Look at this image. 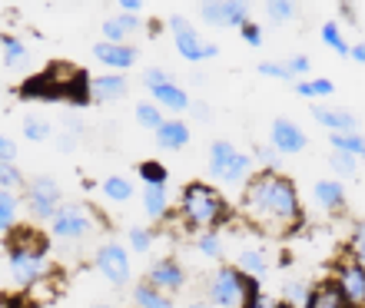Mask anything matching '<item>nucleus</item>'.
I'll list each match as a JSON object with an SVG mask.
<instances>
[{
    "instance_id": "1",
    "label": "nucleus",
    "mask_w": 365,
    "mask_h": 308,
    "mask_svg": "<svg viewBox=\"0 0 365 308\" xmlns=\"http://www.w3.org/2000/svg\"><path fill=\"white\" fill-rule=\"evenodd\" d=\"M240 216L250 229L282 239L302 225V199L296 183L279 169H256L240 189Z\"/></svg>"
},
{
    "instance_id": "2",
    "label": "nucleus",
    "mask_w": 365,
    "mask_h": 308,
    "mask_svg": "<svg viewBox=\"0 0 365 308\" xmlns=\"http://www.w3.org/2000/svg\"><path fill=\"white\" fill-rule=\"evenodd\" d=\"M7 272L20 289H34L40 279L53 275V265L47 259V239L37 229L14 225L7 239Z\"/></svg>"
},
{
    "instance_id": "3",
    "label": "nucleus",
    "mask_w": 365,
    "mask_h": 308,
    "mask_svg": "<svg viewBox=\"0 0 365 308\" xmlns=\"http://www.w3.org/2000/svg\"><path fill=\"white\" fill-rule=\"evenodd\" d=\"M180 219L186 229L192 232H216L220 225L232 219V209L226 203V196L210 183H190L186 189L180 193Z\"/></svg>"
},
{
    "instance_id": "4",
    "label": "nucleus",
    "mask_w": 365,
    "mask_h": 308,
    "mask_svg": "<svg viewBox=\"0 0 365 308\" xmlns=\"http://www.w3.org/2000/svg\"><path fill=\"white\" fill-rule=\"evenodd\" d=\"M202 289H206V302L212 308H259L262 302L259 282L242 275L236 265H216L206 275Z\"/></svg>"
},
{
    "instance_id": "5",
    "label": "nucleus",
    "mask_w": 365,
    "mask_h": 308,
    "mask_svg": "<svg viewBox=\"0 0 365 308\" xmlns=\"http://www.w3.org/2000/svg\"><path fill=\"white\" fill-rule=\"evenodd\" d=\"M47 229L50 239L60 242V245H80V242L93 239L96 232L103 229V219L87 203H60L57 212L50 216Z\"/></svg>"
},
{
    "instance_id": "6",
    "label": "nucleus",
    "mask_w": 365,
    "mask_h": 308,
    "mask_svg": "<svg viewBox=\"0 0 365 308\" xmlns=\"http://www.w3.org/2000/svg\"><path fill=\"white\" fill-rule=\"evenodd\" d=\"M206 169H210V176L216 183L242 189V183L256 173V163H252L250 153H240L230 139H212L210 156H206Z\"/></svg>"
},
{
    "instance_id": "7",
    "label": "nucleus",
    "mask_w": 365,
    "mask_h": 308,
    "mask_svg": "<svg viewBox=\"0 0 365 308\" xmlns=\"http://www.w3.org/2000/svg\"><path fill=\"white\" fill-rule=\"evenodd\" d=\"M60 203H63V193H60V183L53 176H34L24 183V203L20 206H27V216L34 222H50Z\"/></svg>"
},
{
    "instance_id": "8",
    "label": "nucleus",
    "mask_w": 365,
    "mask_h": 308,
    "mask_svg": "<svg viewBox=\"0 0 365 308\" xmlns=\"http://www.w3.org/2000/svg\"><path fill=\"white\" fill-rule=\"evenodd\" d=\"M170 33H173V47L186 63H202V60H216L220 57V47L210 43V40L200 37V30L192 27L190 20L182 14H173L170 17Z\"/></svg>"
},
{
    "instance_id": "9",
    "label": "nucleus",
    "mask_w": 365,
    "mask_h": 308,
    "mask_svg": "<svg viewBox=\"0 0 365 308\" xmlns=\"http://www.w3.org/2000/svg\"><path fill=\"white\" fill-rule=\"evenodd\" d=\"M93 265H96V272L113 285V289H123V285H130V279H133L130 249L120 245V242H103V245L96 249V255H93Z\"/></svg>"
},
{
    "instance_id": "10",
    "label": "nucleus",
    "mask_w": 365,
    "mask_h": 308,
    "mask_svg": "<svg viewBox=\"0 0 365 308\" xmlns=\"http://www.w3.org/2000/svg\"><path fill=\"white\" fill-rule=\"evenodd\" d=\"M332 282H336V289L342 292V299H346L349 308H365V265L352 252L336 262Z\"/></svg>"
},
{
    "instance_id": "11",
    "label": "nucleus",
    "mask_w": 365,
    "mask_h": 308,
    "mask_svg": "<svg viewBox=\"0 0 365 308\" xmlns=\"http://www.w3.org/2000/svg\"><path fill=\"white\" fill-rule=\"evenodd\" d=\"M200 17L206 20L210 27L240 30L246 20H252V7H250V0H202Z\"/></svg>"
},
{
    "instance_id": "12",
    "label": "nucleus",
    "mask_w": 365,
    "mask_h": 308,
    "mask_svg": "<svg viewBox=\"0 0 365 308\" xmlns=\"http://www.w3.org/2000/svg\"><path fill=\"white\" fill-rule=\"evenodd\" d=\"M269 146L279 156H296L309 146V136L302 133V126H296L292 120H286V116H279L269 126Z\"/></svg>"
},
{
    "instance_id": "13",
    "label": "nucleus",
    "mask_w": 365,
    "mask_h": 308,
    "mask_svg": "<svg viewBox=\"0 0 365 308\" xmlns=\"http://www.w3.org/2000/svg\"><path fill=\"white\" fill-rule=\"evenodd\" d=\"M83 93H87L90 103H116V100H123L126 93H130V80H126L123 73L110 70V73H103V77H93V80L87 77Z\"/></svg>"
},
{
    "instance_id": "14",
    "label": "nucleus",
    "mask_w": 365,
    "mask_h": 308,
    "mask_svg": "<svg viewBox=\"0 0 365 308\" xmlns=\"http://www.w3.org/2000/svg\"><path fill=\"white\" fill-rule=\"evenodd\" d=\"M146 282L153 285V289L166 292V295H176V292L186 289V269H182L176 259H156L153 265H150V272H146Z\"/></svg>"
},
{
    "instance_id": "15",
    "label": "nucleus",
    "mask_w": 365,
    "mask_h": 308,
    "mask_svg": "<svg viewBox=\"0 0 365 308\" xmlns=\"http://www.w3.org/2000/svg\"><path fill=\"white\" fill-rule=\"evenodd\" d=\"M93 57L103 63V67L116 70V73H123V70H133L136 67V57H140V50L133 43H93Z\"/></svg>"
},
{
    "instance_id": "16",
    "label": "nucleus",
    "mask_w": 365,
    "mask_h": 308,
    "mask_svg": "<svg viewBox=\"0 0 365 308\" xmlns=\"http://www.w3.org/2000/svg\"><path fill=\"white\" fill-rule=\"evenodd\" d=\"M309 113H312V120H316L322 129H329V133H349V129H359L356 113H349V110H342V106L312 103L309 106Z\"/></svg>"
},
{
    "instance_id": "17",
    "label": "nucleus",
    "mask_w": 365,
    "mask_h": 308,
    "mask_svg": "<svg viewBox=\"0 0 365 308\" xmlns=\"http://www.w3.org/2000/svg\"><path fill=\"white\" fill-rule=\"evenodd\" d=\"M153 136H156V146H160V149L176 153V149H186V146H190L192 129H190V123H182L180 116H170V120H163V123L156 126Z\"/></svg>"
},
{
    "instance_id": "18",
    "label": "nucleus",
    "mask_w": 365,
    "mask_h": 308,
    "mask_svg": "<svg viewBox=\"0 0 365 308\" xmlns=\"http://www.w3.org/2000/svg\"><path fill=\"white\" fill-rule=\"evenodd\" d=\"M312 199L322 212H342L346 209V186L339 179H316L312 183Z\"/></svg>"
},
{
    "instance_id": "19",
    "label": "nucleus",
    "mask_w": 365,
    "mask_h": 308,
    "mask_svg": "<svg viewBox=\"0 0 365 308\" xmlns=\"http://www.w3.org/2000/svg\"><path fill=\"white\" fill-rule=\"evenodd\" d=\"M136 30H140V14H116V17H106L100 23V33L106 43H130Z\"/></svg>"
},
{
    "instance_id": "20",
    "label": "nucleus",
    "mask_w": 365,
    "mask_h": 308,
    "mask_svg": "<svg viewBox=\"0 0 365 308\" xmlns=\"http://www.w3.org/2000/svg\"><path fill=\"white\" fill-rule=\"evenodd\" d=\"M143 212L150 222H163L170 216V193L166 183H143Z\"/></svg>"
},
{
    "instance_id": "21",
    "label": "nucleus",
    "mask_w": 365,
    "mask_h": 308,
    "mask_svg": "<svg viewBox=\"0 0 365 308\" xmlns=\"http://www.w3.org/2000/svg\"><path fill=\"white\" fill-rule=\"evenodd\" d=\"M153 93V103L160 106V110H170V113H186L190 110V93L176 83V80H170V83H163V87H156V90H150Z\"/></svg>"
},
{
    "instance_id": "22",
    "label": "nucleus",
    "mask_w": 365,
    "mask_h": 308,
    "mask_svg": "<svg viewBox=\"0 0 365 308\" xmlns=\"http://www.w3.org/2000/svg\"><path fill=\"white\" fill-rule=\"evenodd\" d=\"M236 269H240L242 275H250L252 282H262L272 272V262L262 249H240V255H236Z\"/></svg>"
},
{
    "instance_id": "23",
    "label": "nucleus",
    "mask_w": 365,
    "mask_h": 308,
    "mask_svg": "<svg viewBox=\"0 0 365 308\" xmlns=\"http://www.w3.org/2000/svg\"><path fill=\"white\" fill-rule=\"evenodd\" d=\"M306 308H349V305L342 299V292L336 289V282L326 279V282H319V285H312Z\"/></svg>"
},
{
    "instance_id": "24",
    "label": "nucleus",
    "mask_w": 365,
    "mask_h": 308,
    "mask_svg": "<svg viewBox=\"0 0 365 308\" xmlns=\"http://www.w3.org/2000/svg\"><path fill=\"white\" fill-rule=\"evenodd\" d=\"M0 50H4V67L7 70H24L30 63L27 43L20 37H14V33H4V37H0Z\"/></svg>"
},
{
    "instance_id": "25",
    "label": "nucleus",
    "mask_w": 365,
    "mask_h": 308,
    "mask_svg": "<svg viewBox=\"0 0 365 308\" xmlns=\"http://www.w3.org/2000/svg\"><path fill=\"white\" fill-rule=\"evenodd\" d=\"M133 305L136 308H176V302H173V295L153 289L150 282H140L133 289Z\"/></svg>"
},
{
    "instance_id": "26",
    "label": "nucleus",
    "mask_w": 365,
    "mask_h": 308,
    "mask_svg": "<svg viewBox=\"0 0 365 308\" xmlns=\"http://www.w3.org/2000/svg\"><path fill=\"white\" fill-rule=\"evenodd\" d=\"M329 143H332V149H339V153H349V156H356L359 163H365V136L359 133V129L329 133Z\"/></svg>"
},
{
    "instance_id": "27",
    "label": "nucleus",
    "mask_w": 365,
    "mask_h": 308,
    "mask_svg": "<svg viewBox=\"0 0 365 308\" xmlns=\"http://www.w3.org/2000/svg\"><path fill=\"white\" fill-rule=\"evenodd\" d=\"M20 222V196L10 189H0V235H7Z\"/></svg>"
},
{
    "instance_id": "28",
    "label": "nucleus",
    "mask_w": 365,
    "mask_h": 308,
    "mask_svg": "<svg viewBox=\"0 0 365 308\" xmlns=\"http://www.w3.org/2000/svg\"><path fill=\"white\" fill-rule=\"evenodd\" d=\"M292 87H296L299 97H306V100H322L336 93V83L329 77H306V80H296Z\"/></svg>"
},
{
    "instance_id": "29",
    "label": "nucleus",
    "mask_w": 365,
    "mask_h": 308,
    "mask_svg": "<svg viewBox=\"0 0 365 308\" xmlns=\"http://www.w3.org/2000/svg\"><path fill=\"white\" fill-rule=\"evenodd\" d=\"M100 193H103L110 203H130L136 189L126 176H106L103 183H100Z\"/></svg>"
},
{
    "instance_id": "30",
    "label": "nucleus",
    "mask_w": 365,
    "mask_h": 308,
    "mask_svg": "<svg viewBox=\"0 0 365 308\" xmlns=\"http://www.w3.org/2000/svg\"><path fill=\"white\" fill-rule=\"evenodd\" d=\"M309 292H312V285H309L306 279H289L286 285H282V305L286 308H306Z\"/></svg>"
},
{
    "instance_id": "31",
    "label": "nucleus",
    "mask_w": 365,
    "mask_h": 308,
    "mask_svg": "<svg viewBox=\"0 0 365 308\" xmlns=\"http://www.w3.org/2000/svg\"><path fill=\"white\" fill-rule=\"evenodd\" d=\"M156 242V232L150 225H133V229L126 232V249L136 252V255H146V252L153 249Z\"/></svg>"
},
{
    "instance_id": "32",
    "label": "nucleus",
    "mask_w": 365,
    "mask_h": 308,
    "mask_svg": "<svg viewBox=\"0 0 365 308\" xmlns=\"http://www.w3.org/2000/svg\"><path fill=\"white\" fill-rule=\"evenodd\" d=\"M319 37H322V43H326L336 57H349V43L346 37H342V30H339L336 20H329V23H322V30H319Z\"/></svg>"
},
{
    "instance_id": "33",
    "label": "nucleus",
    "mask_w": 365,
    "mask_h": 308,
    "mask_svg": "<svg viewBox=\"0 0 365 308\" xmlns=\"http://www.w3.org/2000/svg\"><path fill=\"white\" fill-rule=\"evenodd\" d=\"M296 14H299L296 0H266V17H269V23H289V20H296Z\"/></svg>"
},
{
    "instance_id": "34",
    "label": "nucleus",
    "mask_w": 365,
    "mask_h": 308,
    "mask_svg": "<svg viewBox=\"0 0 365 308\" xmlns=\"http://www.w3.org/2000/svg\"><path fill=\"white\" fill-rule=\"evenodd\" d=\"M133 116H136V123L143 126V129H156V126H160V123H163V120H166V116H163V110H160V106H156V103H143V100L136 103Z\"/></svg>"
},
{
    "instance_id": "35",
    "label": "nucleus",
    "mask_w": 365,
    "mask_h": 308,
    "mask_svg": "<svg viewBox=\"0 0 365 308\" xmlns=\"http://www.w3.org/2000/svg\"><path fill=\"white\" fill-rule=\"evenodd\" d=\"M196 252L206 259H222V235L220 232H200L196 235Z\"/></svg>"
},
{
    "instance_id": "36",
    "label": "nucleus",
    "mask_w": 365,
    "mask_h": 308,
    "mask_svg": "<svg viewBox=\"0 0 365 308\" xmlns=\"http://www.w3.org/2000/svg\"><path fill=\"white\" fill-rule=\"evenodd\" d=\"M27 183V176L17 169V163H0V189H10V193H20Z\"/></svg>"
},
{
    "instance_id": "37",
    "label": "nucleus",
    "mask_w": 365,
    "mask_h": 308,
    "mask_svg": "<svg viewBox=\"0 0 365 308\" xmlns=\"http://www.w3.org/2000/svg\"><path fill=\"white\" fill-rule=\"evenodd\" d=\"M329 166H332V173L336 176H359V159L356 156H349V153H339V149H332Z\"/></svg>"
},
{
    "instance_id": "38",
    "label": "nucleus",
    "mask_w": 365,
    "mask_h": 308,
    "mask_svg": "<svg viewBox=\"0 0 365 308\" xmlns=\"http://www.w3.org/2000/svg\"><path fill=\"white\" fill-rule=\"evenodd\" d=\"M24 139H30V143L50 139V123L47 120H37V116H27V120H24Z\"/></svg>"
},
{
    "instance_id": "39",
    "label": "nucleus",
    "mask_w": 365,
    "mask_h": 308,
    "mask_svg": "<svg viewBox=\"0 0 365 308\" xmlns=\"http://www.w3.org/2000/svg\"><path fill=\"white\" fill-rule=\"evenodd\" d=\"M259 73H262V77H269V80H279V83H296L282 60H262V63H259Z\"/></svg>"
},
{
    "instance_id": "40",
    "label": "nucleus",
    "mask_w": 365,
    "mask_h": 308,
    "mask_svg": "<svg viewBox=\"0 0 365 308\" xmlns=\"http://www.w3.org/2000/svg\"><path fill=\"white\" fill-rule=\"evenodd\" d=\"M140 176H143V183H166V179H170L166 166L156 163V159H143V163H140Z\"/></svg>"
},
{
    "instance_id": "41",
    "label": "nucleus",
    "mask_w": 365,
    "mask_h": 308,
    "mask_svg": "<svg viewBox=\"0 0 365 308\" xmlns=\"http://www.w3.org/2000/svg\"><path fill=\"white\" fill-rule=\"evenodd\" d=\"M252 163H259L262 169H279L282 156H279L272 146H256V149H252Z\"/></svg>"
},
{
    "instance_id": "42",
    "label": "nucleus",
    "mask_w": 365,
    "mask_h": 308,
    "mask_svg": "<svg viewBox=\"0 0 365 308\" xmlns=\"http://www.w3.org/2000/svg\"><path fill=\"white\" fill-rule=\"evenodd\" d=\"M282 63H286V67H289V73H292V80H299V77L306 80L309 73H312V60H309L306 53H292V57H289V60H282Z\"/></svg>"
},
{
    "instance_id": "43",
    "label": "nucleus",
    "mask_w": 365,
    "mask_h": 308,
    "mask_svg": "<svg viewBox=\"0 0 365 308\" xmlns=\"http://www.w3.org/2000/svg\"><path fill=\"white\" fill-rule=\"evenodd\" d=\"M173 80V73L163 67H143V87L146 90H156V87H163V83H170Z\"/></svg>"
},
{
    "instance_id": "44",
    "label": "nucleus",
    "mask_w": 365,
    "mask_h": 308,
    "mask_svg": "<svg viewBox=\"0 0 365 308\" xmlns=\"http://www.w3.org/2000/svg\"><path fill=\"white\" fill-rule=\"evenodd\" d=\"M352 255L365 265V222H356V229H352Z\"/></svg>"
},
{
    "instance_id": "45",
    "label": "nucleus",
    "mask_w": 365,
    "mask_h": 308,
    "mask_svg": "<svg viewBox=\"0 0 365 308\" xmlns=\"http://www.w3.org/2000/svg\"><path fill=\"white\" fill-rule=\"evenodd\" d=\"M240 37L250 43V47H262V30H259V23H252V20H246L240 27Z\"/></svg>"
},
{
    "instance_id": "46",
    "label": "nucleus",
    "mask_w": 365,
    "mask_h": 308,
    "mask_svg": "<svg viewBox=\"0 0 365 308\" xmlns=\"http://www.w3.org/2000/svg\"><path fill=\"white\" fill-rule=\"evenodd\" d=\"M14 159H17V143L0 133V163H14Z\"/></svg>"
},
{
    "instance_id": "47",
    "label": "nucleus",
    "mask_w": 365,
    "mask_h": 308,
    "mask_svg": "<svg viewBox=\"0 0 365 308\" xmlns=\"http://www.w3.org/2000/svg\"><path fill=\"white\" fill-rule=\"evenodd\" d=\"M120 14H140L143 10V0H116Z\"/></svg>"
},
{
    "instance_id": "48",
    "label": "nucleus",
    "mask_w": 365,
    "mask_h": 308,
    "mask_svg": "<svg viewBox=\"0 0 365 308\" xmlns=\"http://www.w3.org/2000/svg\"><path fill=\"white\" fill-rule=\"evenodd\" d=\"M190 113L192 116H196V120H202V123H206V120H210V106H206V103H190Z\"/></svg>"
},
{
    "instance_id": "49",
    "label": "nucleus",
    "mask_w": 365,
    "mask_h": 308,
    "mask_svg": "<svg viewBox=\"0 0 365 308\" xmlns=\"http://www.w3.org/2000/svg\"><path fill=\"white\" fill-rule=\"evenodd\" d=\"M349 57H352L356 63H362V67H365V40H362V43H356V47H349Z\"/></svg>"
},
{
    "instance_id": "50",
    "label": "nucleus",
    "mask_w": 365,
    "mask_h": 308,
    "mask_svg": "<svg viewBox=\"0 0 365 308\" xmlns=\"http://www.w3.org/2000/svg\"><path fill=\"white\" fill-rule=\"evenodd\" d=\"M186 308H212V305H210V302H190Z\"/></svg>"
},
{
    "instance_id": "51",
    "label": "nucleus",
    "mask_w": 365,
    "mask_h": 308,
    "mask_svg": "<svg viewBox=\"0 0 365 308\" xmlns=\"http://www.w3.org/2000/svg\"><path fill=\"white\" fill-rule=\"evenodd\" d=\"M0 308H14V302H7V299H0Z\"/></svg>"
},
{
    "instance_id": "52",
    "label": "nucleus",
    "mask_w": 365,
    "mask_h": 308,
    "mask_svg": "<svg viewBox=\"0 0 365 308\" xmlns=\"http://www.w3.org/2000/svg\"><path fill=\"white\" fill-rule=\"evenodd\" d=\"M279 308H286V305H279Z\"/></svg>"
}]
</instances>
